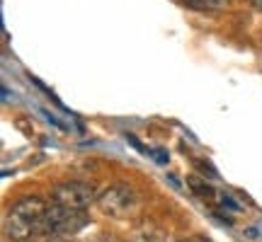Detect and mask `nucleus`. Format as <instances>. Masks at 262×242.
I'll list each match as a JSON object with an SVG mask.
<instances>
[{"label":"nucleus","mask_w":262,"mask_h":242,"mask_svg":"<svg viewBox=\"0 0 262 242\" xmlns=\"http://www.w3.org/2000/svg\"><path fill=\"white\" fill-rule=\"evenodd\" d=\"M93 242H114V240H110L107 235H100V237H97V240H93Z\"/></svg>","instance_id":"8"},{"label":"nucleus","mask_w":262,"mask_h":242,"mask_svg":"<svg viewBox=\"0 0 262 242\" xmlns=\"http://www.w3.org/2000/svg\"><path fill=\"white\" fill-rule=\"evenodd\" d=\"M51 204L85 211L90 204H97V191H95V186L90 184V182L71 179V182H63V184L54 186V191H51Z\"/></svg>","instance_id":"3"},{"label":"nucleus","mask_w":262,"mask_h":242,"mask_svg":"<svg viewBox=\"0 0 262 242\" xmlns=\"http://www.w3.org/2000/svg\"><path fill=\"white\" fill-rule=\"evenodd\" d=\"M97 206L110 218H126L136 208V194L126 184H114L97 196Z\"/></svg>","instance_id":"4"},{"label":"nucleus","mask_w":262,"mask_h":242,"mask_svg":"<svg viewBox=\"0 0 262 242\" xmlns=\"http://www.w3.org/2000/svg\"><path fill=\"white\" fill-rule=\"evenodd\" d=\"M90 218L80 208H66V206L51 204L47 208V235H58V237H71L78 235Z\"/></svg>","instance_id":"2"},{"label":"nucleus","mask_w":262,"mask_h":242,"mask_svg":"<svg viewBox=\"0 0 262 242\" xmlns=\"http://www.w3.org/2000/svg\"><path fill=\"white\" fill-rule=\"evenodd\" d=\"M182 242H209V240L202 237V235H194V237H187V240H182Z\"/></svg>","instance_id":"6"},{"label":"nucleus","mask_w":262,"mask_h":242,"mask_svg":"<svg viewBox=\"0 0 262 242\" xmlns=\"http://www.w3.org/2000/svg\"><path fill=\"white\" fill-rule=\"evenodd\" d=\"M178 3L194 12H219V10L228 8V0H178Z\"/></svg>","instance_id":"5"},{"label":"nucleus","mask_w":262,"mask_h":242,"mask_svg":"<svg viewBox=\"0 0 262 242\" xmlns=\"http://www.w3.org/2000/svg\"><path fill=\"white\" fill-rule=\"evenodd\" d=\"M47 208L49 204L39 196L19 199L5 215V237L12 242H27L37 235L47 233Z\"/></svg>","instance_id":"1"},{"label":"nucleus","mask_w":262,"mask_h":242,"mask_svg":"<svg viewBox=\"0 0 262 242\" xmlns=\"http://www.w3.org/2000/svg\"><path fill=\"white\" fill-rule=\"evenodd\" d=\"M250 5H253V10L262 12V0H250Z\"/></svg>","instance_id":"7"}]
</instances>
